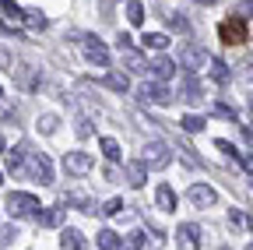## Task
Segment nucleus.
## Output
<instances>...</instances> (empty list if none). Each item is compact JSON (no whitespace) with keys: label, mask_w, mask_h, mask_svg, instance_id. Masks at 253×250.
<instances>
[{"label":"nucleus","mask_w":253,"mask_h":250,"mask_svg":"<svg viewBox=\"0 0 253 250\" xmlns=\"http://www.w3.org/2000/svg\"><path fill=\"white\" fill-rule=\"evenodd\" d=\"M39 208H42L39 198H32V194H21V191H11L7 194V211L18 215V218H39L42 215Z\"/></svg>","instance_id":"f257e3e1"},{"label":"nucleus","mask_w":253,"mask_h":250,"mask_svg":"<svg viewBox=\"0 0 253 250\" xmlns=\"http://www.w3.org/2000/svg\"><path fill=\"white\" fill-rule=\"evenodd\" d=\"M116 50H120V56H123V64H126V71H130V74H144L151 64H148V60L134 50V43H130V36H120L116 39Z\"/></svg>","instance_id":"f03ea898"},{"label":"nucleus","mask_w":253,"mask_h":250,"mask_svg":"<svg viewBox=\"0 0 253 250\" xmlns=\"http://www.w3.org/2000/svg\"><path fill=\"white\" fill-rule=\"evenodd\" d=\"M141 159H144V166H148V169H166V166L172 162V151H169V145H166V141H148Z\"/></svg>","instance_id":"7ed1b4c3"},{"label":"nucleus","mask_w":253,"mask_h":250,"mask_svg":"<svg viewBox=\"0 0 253 250\" xmlns=\"http://www.w3.org/2000/svg\"><path fill=\"white\" fill-rule=\"evenodd\" d=\"M208 64H211V56L201 46H179V67H183V74H194V71H201Z\"/></svg>","instance_id":"20e7f679"},{"label":"nucleus","mask_w":253,"mask_h":250,"mask_svg":"<svg viewBox=\"0 0 253 250\" xmlns=\"http://www.w3.org/2000/svg\"><path fill=\"white\" fill-rule=\"evenodd\" d=\"M218 36H221V43L225 46H239V43H246V25H243V18H225L218 25Z\"/></svg>","instance_id":"39448f33"},{"label":"nucleus","mask_w":253,"mask_h":250,"mask_svg":"<svg viewBox=\"0 0 253 250\" xmlns=\"http://www.w3.org/2000/svg\"><path fill=\"white\" fill-rule=\"evenodd\" d=\"M137 96H141L144 102H155V106H169V102H172V92H169L162 81H144V85L137 88Z\"/></svg>","instance_id":"423d86ee"},{"label":"nucleus","mask_w":253,"mask_h":250,"mask_svg":"<svg viewBox=\"0 0 253 250\" xmlns=\"http://www.w3.org/2000/svg\"><path fill=\"white\" fill-rule=\"evenodd\" d=\"M63 169H67L71 176H88L95 169V162H91L88 151H67L63 155Z\"/></svg>","instance_id":"0eeeda50"},{"label":"nucleus","mask_w":253,"mask_h":250,"mask_svg":"<svg viewBox=\"0 0 253 250\" xmlns=\"http://www.w3.org/2000/svg\"><path fill=\"white\" fill-rule=\"evenodd\" d=\"M25 173H28L32 180H39V183H53V166H49L46 155H28Z\"/></svg>","instance_id":"6e6552de"},{"label":"nucleus","mask_w":253,"mask_h":250,"mask_svg":"<svg viewBox=\"0 0 253 250\" xmlns=\"http://www.w3.org/2000/svg\"><path fill=\"white\" fill-rule=\"evenodd\" d=\"M81 50H84V56L91 60L95 67H109V50L95 39V36H84V39H81Z\"/></svg>","instance_id":"1a4fd4ad"},{"label":"nucleus","mask_w":253,"mask_h":250,"mask_svg":"<svg viewBox=\"0 0 253 250\" xmlns=\"http://www.w3.org/2000/svg\"><path fill=\"white\" fill-rule=\"evenodd\" d=\"M186 201L194 204V208H211V204L218 201V194L211 191L208 183H194V187H190V191H186Z\"/></svg>","instance_id":"9d476101"},{"label":"nucleus","mask_w":253,"mask_h":250,"mask_svg":"<svg viewBox=\"0 0 253 250\" xmlns=\"http://www.w3.org/2000/svg\"><path fill=\"white\" fill-rule=\"evenodd\" d=\"M176 243H179V250H201V229L194 222H183L176 229Z\"/></svg>","instance_id":"9b49d317"},{"label":"nucleus","mask_w":253,"mask_h":250,"mask_svg":"<svg viewBox=\"0 0 253 250\" xmlns=\"http://www.w3.org/2000/svg\"><path fill=\"white\" fill-rule=\"evenodd\" d=\"M148 71L155 74V81H162V85H166V81H169V78L176 74V64H172L169 56H162V53H158V56L151 60V67H148Z\"/></svg>","instance_id":"f8f14e48"},{"label":"nucleus","mask_w":253,"mask_h":250,"mask_svg":"<svg viewBox=\"0 0 253 250\" xmlns=\"http://www.w3.org/2000/svg\"><path fill=\"white\" fill-rule=\"evenodd\" d=\"M123 180L130 183V187H144V180H148V166H144V159H137V162H126Z\"/></svg>","instance_id":"ddd939ff"},{"label":"nucleus","mask_w":253,"mask_h":250,"mask_svg":"<svg viewBox=\"0 0 253 250\" xmlns=\"http://www.w3.org/2000/svg\"><path fill=\"white\" fill-rule=\"evenodd\" d=\"M84 233L81 229H63L60 233V250H84Z\"/></svg>","instance_id":"4468645a"},{"label":"nucleus","mask_w":253,"mask_h":250,"mask_svg":"<svg viewBox=\"0 0 253 250\" xmlns=\"http://www.w3.org/2000/svg\"><path fill=\"white\" fill-rule=\"evenodd\" d=\"M179 96L186 99V102H201L204 96H201V85L194 81V74H183V88H179Z\"/></svg>","instance_id":"2eb2a0df"},{"label":"nucleus","mask_w":253,"mask_h":250,"mask_svg":"<svg viewBox=\"0 0 253 250\" xmlns=\"http://www.w3.org/2000/svg\"><path fill=\"white\" fill-rule=\"evenodd\" d=\"M208 71H211V78H214L218 85H229V81H232V74H229V64H225V60H218V56H211Z\"/></svg>","instance_id":"dca6fc26"},{"label":"nucleus","mask_w":253,"mask_h":250,"mask_svg":"<svg viewBox=\"0 0 253 250\" xmlns=\"http://www.w3.org/2000/svg\"><path fill=\"white\" fill-rule=\"evenodd\" d=\"M155 204L162 208V211H172V208H176V194H172V187H169V183H162V187L155 191Z\"/></svg>","instance_id":"f3484780"},{"label":"nucleus","mask_w":253,"mask_h":250,"mask_svg":"<svg viewBox=\"0 0 253 250\" xmlns=\"http://www.w3.org/2000/svg\"><path fill=\"white\" fill-rule=\"evenodd\" d=\"M102 85H106V88H113V92H126V88H130V78L120 74V71H113V74H106V78H102Z\"/></svg>","instance_id":"a211bd4d"},{"label":"nucleus","mask_w":253,"mask_h":250,"mask_svg":"<svg viewBox=\"0 0 253 250\" xmlns=\"http://www.w3.org/2000/svg\"><path fill=\"white\" fill-rule=\"evenodd\" d=\"M141 43H144L148 50H166V46H169V36H166V32H144Z\"/></svg>","instance_id":"6ab92c4d"},{"label":"nucleus","mask_w":253,"mask_h":250,"mask_svg":"<svg viewBox=\"0 0 253 250\" xmlns=\"http://www.w3.org/2000/svg\"><path fill=\"white\" fill-rule=\"evenodd\" d=\"M162 18H166V25H169V28H176V32H183V36H190V21H186L183 14H172V11H162Z\"/></svg>","instance_id":"aec40b11"},{"label":"nucleus","mask_w":253,"mask_h":250,"mask_svg":"<svg viewBox=\"0 0 253 250\" xmlns=\"http://www.w3.org/2000/svg\"><path fill=\"white\" fill-rule=\"evenodd\" d=\"M179 127H183L186 134H197V131H204V116H197V113H186V116L179 120Z\"/></svg>","instance_id":"412c9836"},{"label":"nucleus","mask_w":253,"mask_h":250,"mask_svg":"<svg viewBox=\"0 0 253 250\" xmlns=\"http://www.w3.org/2000/svg\"><path fill=\"white\" fill-rule=\"evenodd\" d=\"M99 247H102V250H120L123 240H120L113 229H102V233H99Z\"/></svg>","instance_id":"4be33fe9"},{"label":"nucleus","mask_w":253,"mask_h":250,"mask_svg":"<svg viewBox=\"0 0 253 250\" xmlns=\"http://www.w3.org/2000/svg\"><path fill=\"white\" fill-rule=\"evenodd\" d=\"M63 204H67V208L74 204V208H81V211H88V215L95 211V204H91V201H88L84 194H67V198H63Z\"/></svg>","instance_id":"5701e85b"},{"label":"nucleus","mask_w":253,"mask_h":250,"mask_svg":"<svg viewBox=\"0 0 253 250\" xmlns=\"http://www.w3.org/2000/svg\"><path fill=\"white\" fill-rule=\"evenodd\" d=\"M211 113H214V116H221V120H232V123H239V113H236L229 102H214V106H211Z\"/></svg>","instance_id":"b1692460"},{"label":"nucleus","mask_w":253,"mask_h":250,"mask_svg":"<svg viewBox=\"0 0 253 250\" xmlns=\"http://www.w3.org/2000/svg\"><path fill=\"white\" fill-rule=\"evenodd\" d=\"M99 145H102V155H106L109 162H116V159H120V141H116V138H102Z\"/></svg>","instance_id":"393cba45"},{"label":"nucleus","mask_w":253,"mask_h":250,"mask_svg":"<svg viewBox=\"0 0 253 250\" xmlns=\"http://www.w3.org/2000/svg\"><path fill=\"white\" fill-rule=\"evenodd\" d=\"M0 14H4V18H14V21H21V18H25V11L14 4V0H0Z\"/></svg>","instance_id":"a878e982"},{"label":"nucleus","mask_w":253,"mask_h":250,"mask_svg":"<svg viewBox=\"0 0 253 250\" xmlns=\"http://www.w3.org/2000/svg\"><path fill=\"white\" fill-rule=\"evenodd\" d=\"M36 222H42V226H60V222H63V208H49V211H42Z\"/></svg>","instance_id":"bb28decb"},{"label":"nucleus","mask_w":253,"mask_h":250,"mask_svg":"<svg viewBox=\"0 0 253 250\" xmlns=\"http://www.w3.org/2000/svg\"><path fill=\"white\" fill-rule=\"evenodd\" d=\"M126 18H130V25H144V4L130 0V4H126Z\"/></svg>","instance_id":"cd10ccee"},{"label":"nucleus","mask_w":253,"mask_h":250,"mask_svg":"<svg viewBox=\"0 0 253 250\" xmlns=\"http://www.w3.org/2000/svg\"><path fill=\"white\" fill-rule=\"evenodd\" d=\"M141 247H144V233H141V229L126 233V240H123V250H141Z\"/></svg>","instance_id":"c85d7f7f"},{"label":"nucleus","mask_w":253,"mask_h":250,"mask_svg":"<svg viewBox=\"0 0 253 250\" xmlns=\"http://www.w3.org/2000/svg\"><path fill=\"white\" fill-rule=\"evenodd\" d=\"M28 28H46V14H39V11H25V18H21Z\"/></svg>","instance_id":"c756f323"},{"label":"nucleus","mask_w":253,"mask_h":250,"mask_svg":"<svg viewBox=\"0 0 253 250\" xmlns=\"http://www.w3.org/2000/svg\"><path fill=\"white\" fill-rule=\"evenodd\" d=\"M56 123H60V120H56L53 113H42V116H39V131H42V134H53Z\"/></svg>","instance_id":"7c9ffc66"},{"label":"nucleus","mask_w":253,"mask_h":250,"mask_svg":"<svg viewBox=\"0 0 253 250\" xmlns=\"http://www.w3.org/2000/svg\"><path fill=\"white\" fill-rule=\"evenodd\" d=\"M232 11H236V18H253V0H239Z\"/></svg>","instance_id":"2f4dec72"},{"label":"nucleus","mask_w":253,"mask_h":250,"mask_svg":"<svg viewBox=\"0 0 253 250\" xmlns=\"http://www.w3.org/2000/svg\"><path fill=\"white\" fill-rule=\"evenodd\" d=\"M123 208H126V204H123L120 198H113V201H106V208H99V211H102V215H120Z\"/></svg>","instance_id":"473e14b6"},{"label":"nucleus","mask_w":253,"mask_h":250,"mask_svg":"<svg viewBox=\"0 0 253 250\" xmlns=\"http://www.w3.org/2000/svg\"><path fill=\"white\" fill-rule=\"evenodd\" d=\"M0 71H7V74H11V71H18V67H14V56H11L7 50H0Z\"/></svg>","instance_id":"72a5a7b5"},{"label":"nucleus","mask_w":253,"mask_h":250,"mask_svg":"<svg viewBox=\"0 0 253 250\" xmlns=\"http://www.w3.org/2000/svg\"><path fill=\"white\" fill-rule=\"evenodd\" d=\"M214 148H218V151H225L229 159H239V155H243V151H236V145H229V141H214Z\"/></svg>","instance_id":"f704fd0d"},{"label":"nucleus","mask_w":253,"mask_h":250,"mask_svg":"<svg viewBox=\"0 0 253 250\" xmlns=\"http://www.w3.org/2000/svg\"><path fill=\"white\" fill-rule=\"evenodd\" d=\"M74 131H78V138H88V134H91V123H88L84 116H78V120H74Z\"/></svg>","instance_id":"c9c22d12"},{"label":"nucleus","mask_w":253,"mask_h":250,"mask_svg":"<svg viewBox=\"0 0 253 250\" xmlns=\"http://www.w3.org/2000/svg\"><path fill=\"white\" fill-rule=\"evenodd\" d=\"M21 81H25V88H36V85L42 81V74H36V71H25V74H21Z\"/></svg>","instance_id":"e433bc0d"},{"label":"nucleus","mask_w":253,"mask_h":250,"mask_svg":"<svg viewBox=\"0 0 253 250\" xmlns=\"http://www.w3.org/2000/svg\"><path fill=\"white\" fill-rule=\"evenodd\" d=\"M7 169H11V173L21 169V151H7Z\"/></svg>","instance_id":"4c0bfd02"},{"label":"nucleus","mask_w":253,"mask_h":250,"mask_svg":"<svg viewBox=\"0 0 253 250\" xmlns=\"http://www.w3.org/2000/svg\"><path fill=\"white\" fill-rule=\"evenodd\" d=\"M229 222L239 229V226H246V215H243V211H232V215H229Z\"/></svg>","instance_id":"58836bf2"},{"label":"nucleus","mask_w":253,"mask_h":250,"mask_svg":"<svg viewBox=\"0 0 253 250\" xmlns=\"http://www.w3.org/2000/svg\"><path fill=\"white\" fill-rule=\"evenodd\" d=\"M239 166H243L246 173H253V155H239Z\"/></svg>","instance_id":"ea45409f"},{"label":"nucleus","mask_w":253,"mask_h":250,"mask_svg":"<svg viewBox=\"0 0 253 250\" xmlns=\"http://www.w3.org/2000/svg\"><path fill=\"white\" fill-rule=\"evenodd\" d=\"M0 151H4V138H0Z\"/></svg>","instance_id":"a19ab883"},{"label":"nucleus","mask_w":253,"mask_h":250,"mask_svg":"<svg viewBox=\"0 0 253 250\" xmlns=\"http://www.w3.org/2000/svg\"><path fill=\"white\" fill-rule=\"evenodd\" d=\"M0 183H4V173H0Z\"/></svg>","instance_id":"79ce46f5"},{"label":"nucleus","mask_w":253,"mask_h":250,"mask_svg":"<svg viewBox=\"0 0 253 250\" xmlns=\"http://www.w3.org/2000/svg\"><path fill=\"white\" fill-rule=\"evenodd\" d=\"M250 229H253V218H250Z\"/></svg>","instance_id":"37998d69"},{"label":"nucleus","mask_w":253,"mask_h":250,"mask_svg":"<svg viewBox=\"0 0 253 250\" xmlns=\"http://www.w3.org/2000/svg\"><path fill=\"white\" fill-rule=\"evenodd\" d=\"M221 250H232V247H221Z\"/></svg>","instance_id":"c03bdc74"},{"label":"nucleus","mask_w":253,"mask_h":250,"mask_svg":"<svg viewBox=\"0 0 253 250\" xmlns=\"http://www.w3.org/2000/svg\"><path fill=\"white\" fill-rule=\"evenodd\" d=\"M0 96H4V88H0Z\"/></svg>","instance_id":"a18cd8bd"},{"label":"nucleus","mask_w":253,"mask_h":250,"mask_svg":"<svg viewBox=\"0 0 253 250\" xmlns=\"http://www.w3.org/2000/svg\"><path fill=\"white\" fill-rule=\"evenodd\" d=\"M250 250H253V247H250Z\"/></svg>","instance_id":"49530a36"}]
</instances>
